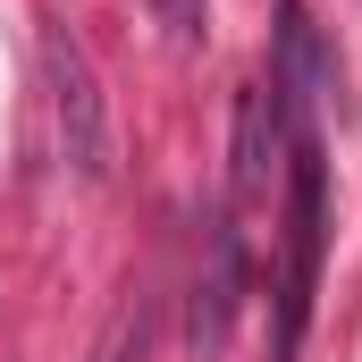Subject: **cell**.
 <instances>
[{
    "mask_svg": "<svg viewBox=\"0 0 362 362\" xmlns=\"http://www.w3.org/2000/svg\"><path fill=\"white\" fill-rule=\"evenodd\" d=\"M320 245H329V211H320V135L295 118V177H286V320H278V362L303 346L312 320V286H320Z\"/></svg>",
    "mask_w": 362,
    "mask_h": 362,
    "instance_id": "obj_1",
    "label": "cell"
},
{
    "mask_svg": "<svg viewBox=\"0 0 362 362\" xmlns=\"http://www.w3.org/2000/svg\"><path fill=\"white\" fill-rule=\"evenodd\" d=\"M42 68H51L59 144H68L76 177L101 185V177H110V101H101V76H93V51L68 34V25H42Z\"/></svg>",
    "mask_w": 362,
    "mask_h": 362,
    "instance_id": "obj_2",
    "label": "cell"
},
{
    "mask_svg": "<svg viewBox=\"0 0 362 362\" xmlns=\"http://www.w3.org/2000/svg\"><path fill=\"white\" fill-rule=\"evenodd\" d=\"M236 286H245V262H236V228H219V262H211V286H194V362H211L228 346V320H236Z\"/></svg>",
    "mask_w": 362,
    "mask_h": 362,
    "instance_id": "obj_3",
    "label": "cell"
},
{
    "mask_svg": "<svg viewBox=\"0 0 362 362\" xmlns=\"http://www.w3.org/2000/svg\"><path fill=\"white\" fill-rule=\"evenodd\" d=\"M270 144H278V93L270 85H245V101H236V194L262 185Z\"/></svg>",
    "mask_w": 362,
    "mask_h": 362,
    "instance_id": "obj_4",
    "label": "cell"
},
{
    "mask_svg": "<svg viewBox=\"0 0 362 362\" xmlns=\"http://www.w3.org/2000/svg\"><path fill=\"white\" fill-rule=\"evenodd\" d=\"M152 17H160L169 42H202L211 34V0H152Z\"/></svg>",
    "mask_w": 362,
    "mask_h": 362,
    "instance_id": "obj_5",
    "label": "cell"
}]
</instances>
